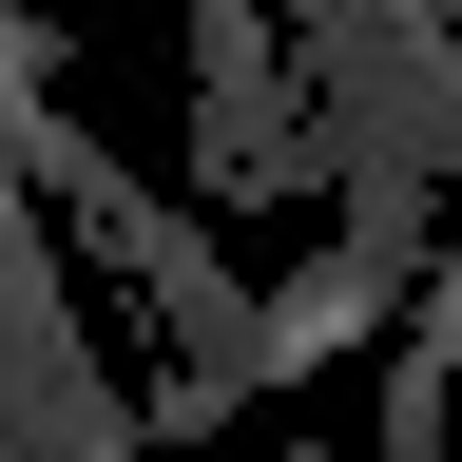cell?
I'll list each match as a JSON object with an SVG mask.
<instances>
[{
	"instance_id": "2",
	"label": "cell",
	"mask_w": 462,
	"mask_h": 462,
	"mask_svg": "<svg viewBox=\"0 0 462 462\" xmlns=\"http://www.w3.org/2000/svg\"><path fill=\"white\" fill-rule=\"evenodd\" d=\"M289 97L328 135H385L462 193V20H404V0H309L289 20Z\"/></svg>"
},
{
	"instance_id": "4",
	"label": "cell",
	"mask_w": 462,
	"mask_h": 462,
	"mask_svg": "<svg viewBox=\"0 0 462 462\" xmlns=\"http://www.w3.org/2000/svg\"><path fill=\"white\" fill-rule=\"evenodd\" d=\"M424 20H462V0H424Z\"/></svg>"
},
{
	"instance_id": "1",
	"label": "cell",
	"mask_w": 462,
	"mask_h": 462,
	"mask_svg": "<svg viewBox=\"0 0 462 462\" xmlns=\"http://www.w3.org/2000/svg\"><path fill=\"white\" fill-rule=\"evenodd\" d=\"M0 78H20V58H0ZM0 462H135V404H116L97 346H78V231L39 212L20 135H0Z\"/></svg>"
},
{
	"instance_id": "3",
	"label": "cell",
	"mask_w": 462,
	"mask_h": 462,
	"mask_svg": "<svg viewBox=\"0 0 462 462\" xmlns=\"http://www.w3.org/2000/svg\"><path fill=\"white\" fill-rule=\"evenodd\" d=\"M173 39H193V193H309V97L270 0H173Z\"/></svg>"
}]
</instances>
